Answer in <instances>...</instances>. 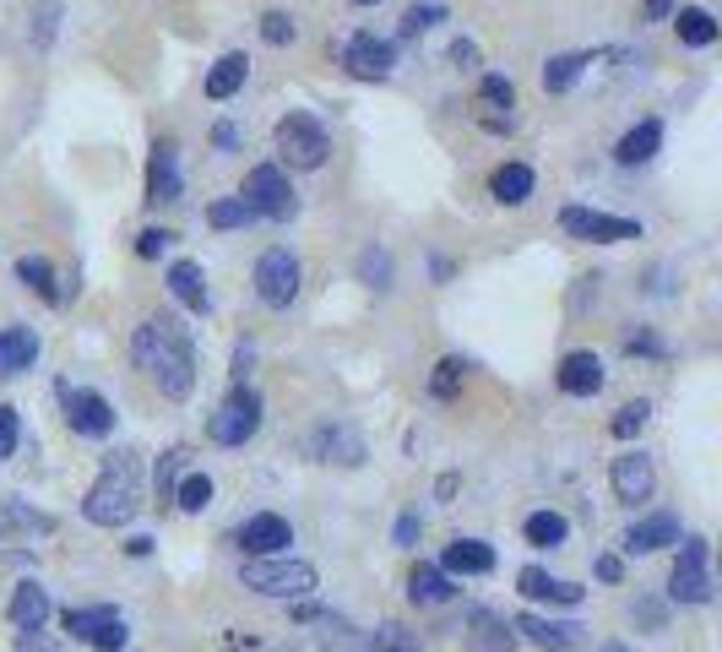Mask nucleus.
I'll return each instance as SVG.
<instances>
[{"instance_id": "51", "label": "nucleus", "mask_w": 722, "mask_h": 652, "mask_svg": "<svg viewBox=\"0 0 722 652\" xmlns=\"http://www.w3.org/2000/svg\"><path fill=\"white\" fill-rule=\"evenodd\" d=\"M597 577H603V582H619V577H625L619 555H603V560H597Z\"/></svg>"}, {"instance_id": "31", "label": "nucleus", "mask_w": 722, "mask_h": 652, "mask_svg": "<svg viewBox=\"0 0 722 652\" xmlns=\"http://www.w3.org/2000/svg\"><path fill=\"white\" fill-rule=\"evenodd\" d=\"M522 538H527L533 549H560V544L571 538V522H566L560 511H533V516L522 522Z\"/></svg>"}, {"instance_id": "30", "label": "nucleus", "mask_w": 722, "mask_h": 652, "mask_svg": "<svg viewBox=\"0 0 722 652\" xmlns=\"http://www.w3.org/2000/svg\"><path fill=\"white\" fill-rule=\"evenodd\" d=\"M408 598H414V604H451V598H456V582H451V571H440V566H414Z\"/></svg>"}, {"instance_id": "38", "label": "nucleus", "mask_w": 722, "mask_h": 652, "mask_svg": "<svg viewBox=\"0 0 722 652\" xmlns=\"http://www.w3.org/2000/svg\"><path fill=\"white\" fill-rule=\"evenodd\" d=\"M207 223L229 234V229H245V223H256V212L245 207V196H218V201L207 207Z\"/></svg>"}, {"instance_id": "32", "label": "nucleus", "mask_w": 722, "mask_h": 652, "mask_svg": "<svg viewBox=\"0 0 722 652\" xmlns=\"http://www.w3.org/2000/svg\"><path fill=\"white\" fill-rule=\"evenodd\" d=\"M516 648V626L494 620L489 609H473V652H511Z\"/></svg>"}, {"instance_id": "6", "label": "nucleus", "mask_w": 722, "mask_h": 652, "mask_svg": "<svg viewBox=\"0 0 722 652\" xmlns=\"http://www.w3.org/2000/svg\"><path fill=\"white\" fill-rule=\"evenodd\" d=\"M256 430H261V392L240 381V386L223 397V408L207 419V435H212L218 446H245Z\"/></svg>"}, {"instance_id": "13", "label": "nucleus", "mask_w": 722, "mask_h": 652, "mask_svg": "<svg viewBox=\"0 0 722 652\" xmlns=\"http://www.w3.org/2000/svg\"><path fill=\"white\" fill-rule=\"evenodd\" d=\"M516 631L544 652H581L586 648V626L577 620H549V615H516Z\"/></svg>"}, {"instance_id": "52", "label": "nucleus", "mask_w": 722, "mask_h": 652, "mask_svg": "<svg viewBox=\"0 0 722 652\" xmlns=\"http://www.w3.org/2000/svg\"><path fill=\"white\" fill-rule=\"evenodd\" d=\"M636 615H641V620H647L652 631H663V609H657L652 598H641V604H636Z\"/></svg>"}, {"instance_id": "24", "label": "nucleus", "mask_w": 722, "mask_h": 652, "mask_svg": "<svg viewBox=\"0 0 722 652\" xmlns=\"http://www.w3.org/2000/svg\"><path fill=\"white\" fill-rule=\"evenodd\" d=\"M657 148H663V120H641V126H630V131L619 137L614 159L625 163V168H641V163L657 159Z\"/></svg>"}, {"instance_id": "16", "label": "nucleus", "mask_w": 722, "mask_h": 652, "mask_svg": "<svg viewBox=\"0 0 722 652\" xmlns=\"http://www.w3.org/2000/svg\"><path fill=\"white\" fill-rule=\"evenodd\" d=\"M560 392L566 397H597L603 392V381H608V370H603V359L592 353V348H577V353H566L560 359Z\"/></svg>"}, {"instance_id": "41", "label": "nucleus", "mask_w": 722, "mask_h": 652, "mask_svg": "<svg viewBox=\"0 0 722 652\" xmlns=\"http://www.w3.org/2000/svg\"><path fill=\"white\" fill-rule=\"evenodd\" d=\"M434 22H445V5H440V0H419V5L403 16V38H419V33H430Z\"/></svg>"}, {"instance_id": "7", "label": "nucleus", "mask_w": 722, "mask_h": 652, "mask_svg": "<svg viewBox=\"0 0 722 652\" xmlns=\"http://www.w3.org/2000/svg\"><path fill=\"white\" fill-rule=\"evenodd\" d=\"M245 207L256 212V218H272V223H283L293 218V207H299V196H293L289 174L278 168V163H256L251 174H245Z\"/></svg>"}, {"instance_id": "15", "label": "nucleus", "mask_w": 722, "mask_h": 652, "mask_svg": "<svg viewBox=\"0 0 722 652\" xmlns=\"http://www.w3.org/2000/svg\"><path fill=\"white\" fill-rule=\"evenodd\" d=\"M289 544H293V527H289V516H278V511H256V516L240 522V549L245 555H283Z\"/></svg>"}, {"instance_id": "57", "label": "nucleus", "mask_w": 722, "mask_h": 652, "mask_svg": "<svg viewBox=\"0 0 722 652\" xmlns=\"http://www.w3.org/2000/svg\"><path fill=\"white\" fill-rule=\"evenodd\" d=\"M614 652H625V648H614Z\"/></svg>"}, {"instance_id": "25", "label": "nucleus", "mask_w": 722, "mask_h": 652, "mask_svg": "<svg viewBox=\"0 0 722 652\" xmlns=\"http://www.w3.org/2000/svg\"><path fill=\"white\" fill-rule=\"evenodd\" d=\"M533 185H538V174H533L527 163H500V168L489 174V196H494L500 207H522V201L533 196Z\"/></svg>"}, {"instance_id": "3", "label": "nucleus", "mask_w": 722, "mask_h": 652, "mask_svg": "<svg viewBox=\"0 0 722 652\" xmlns=\"http://www.w3.org/2000/svg\"><path fill=\"white\" fill-rule=\"evenodd\" d=\"M240 582L251 587V593H261V598H310L315 587H321V577H315V566L310 560H293L289 549L283 555H251L245 566H240Z\"/></svg>"}, {"instance_id": "54", "label": "nucleus", "mask_w": 722, "mask_h": 652, "mask_svg": "<svg viewBox=\"0 0 722 652\" xmlns=\"http://www.w3.org/2000/svg\"><path fill=\"white\" fill-rule=\"evenodd\" d=\"M674 16V0H647V22H668Z\"/></svg>"}, {"instance_id": "34", "label": "nucleus", "mask_w": 722, "mask_h": 652, "mask_svg": "<svg viewBox=\"0 0 722 652\" xmlns=\"http://www.w3.org/2000/svg\"><path fill=\"white\" fill-rule=\"evenodd\" d=\"M359 652H419V637L408 631V626H397V620H386V626H375V631H364V642Z\"/></svg>"}, {"instance_id": "27", "label": "nucleus", "mask_w": 722, "mask_h": 652, "mask_svg": "<svg viewBox=\"0 0 722 652\" xmlns=\"http://www.w3.org/2000/svg\"><path fill=\"white\" fill-rule=\"evenodd\" d=\"M5 615H11V626H16V631H38V626L49 620V593H44L38 582H22V587L11 593Z\"/></svg>"}, {"instance_id": "26", "label": "nucleus", "mask_w": 722, "mask_h": 652, "mask_svg": "<svg viewBox=\"0 0 722 652\" xmlns=\"http://www.w3.org/2000/svg\"><path fill=\"white\" fill-rule=\"evenodd\" d=\"M168 294H174L185 311H207L212 300H207V272H201V261H174V267H168Z\"/></svg>"}, {"instance_id": "49", "label": "nucleus", "mask_w": 722, "mask_h": 652, "mask_svg": "<svg viewBox=\"0 0 722 652\" xmlns=\"http://www.w3.org/2000/svg\"><path fill=\"white\" fill-rule=\"evenodd\" d=\"M212 148H218V153H234V148H240V131H234V126L223 120V126L212 131Z\"/></svg>"}, {"instance_id": "29", "label": "nucleus", "mask_w": 722, "mask_h": 652, "mask_svg": "<svg viewBox=\"0 0 722 652\" xmlns=\"http://www.w3.org/2000/svg\"><path fill=\"white\" fill-rule=\"evenodd\" d=\"M674 27H679V44H690V49H712L718 44V16L707 11V5H679L674 11Z\"/></svg>"}, {"instance_id": "28", "label": "nucleus", "mask_w": 722, "mask_h": 652, "mask_svg": "<svg viewBox=\"0 0 722 652\" xmlns=\"http://www.w3.org/2000/svg\"><path fill=\"white\" fill-rule=\"evenodd\" d=\"M245 77H251V60H245L240 49H234V55H223V60L207 71V98H212V104H229V98L245 88Z\"/></svg>"}, {"instance_id": "12", "label": "nucleus", "mask_w": 722, "mask_h": 652, "mask_svg": "<svg viewBox=\"0 0 722 652\" xmlns=\"http://www.w3.org/2000/svg\"><path fill=\"white\" fill-rule=\"evenodd\" d=\"M310 457L315 463H337V468H359L370 452H364V435L359 430H348V424H321V430H310Z\"/></svg>"}, {"instance_id": "14", "label": "nucleus", "mask_w": 722, "mask_h": 652, "mask_svg": "<svg viewBox=\"0 0 722 652\" xmlns=\"http://www.w3.org/2000/svg\"><path fill=\"white\" fill-rule=\"evenodd\" d=\"M608 485H614V500L636 505V500H652V489H657V468H652L647 452H625V457H614Z\"/></svg>"}, {"instance_id": "45", "label": "nucleus", "mask_w": 722, "mask_h": 652, "mask_svg": "<svg viewBox=\"0 0 722 652\" xmlns=\"http://www.w3.org/2000/svg\"><path fill=\"white\" fill-rule=\"evenodd\" d=\"M126 642H131V631H126V620L115 615V620H104V626L93 631V642H88V648H98V652H120Z\"/></svg>"}, {"instance_id": "56", "label": "nucleus", "mask_w": 722, "mask_h": 652, "mask_svg": "<svg viewBox=\"0 0 722 652\" xmlns=\"http://www.w3.org/2000/svg\"><path fill=\"white\" fill-rule=\"evenodd\" d=\"M359 5H381V0H359Z\"/></svg>"}, {"instance_id": "42", "label": "nucleus", "mask_w": 722, "mask_h": 652, "mask_svg": "<svg viewBox=\"0 0 722 652\" xmlns=\"http://www.w3.org/2000/svg\"><path fill=\"white\" fill-rule=\"evenodd\" d=\"M179 468H185V452H179V446L158 457V479H152V489H158V500H174V485H179Z\"/></svg>"}, {"instance_id": "53", "label": "nucleus", "mask_w": 722, "mask_h": 652, "mask_svg": "<svg viewBox=\"0 0 722 652\" xmlns=\"http://www.w3.org/2000/svg\"><path fill=\"white\" fill-rule=\"evenodd\" d=\"M419 538V516H397V544H414Z\"/></svg>"}, {"instance_id": "11", "label": "nucleus", "mask_w": 722, "mask_h": 652, "mask_svg": "<svg viewBox=\"0 0 722 652\" xmlns=\"http://www.w3.org/2000/svg\"><path fill=\"white\" fill-rule=\"evenodd\" d=\"M60 403H66V424H71L77 435H88V441L115 435V408H109V397H98V392H88V386H60Z\"/></svg>"}, {"instance_id": "19", "label": "nucleus", "mask_w": 722, "mask_h": 652, "mask_svg": "<svg viewBox=\"0 0 722 652\" xmlns=\"http://www.w3.org/2000/svg\"><path fill=\"white\" fill-rule=\"evenodd\" d=\"M679 544V516L674 511H657V516H641L625 527V549L630 555H652V549H668Z\"/></svg>"}, {"instance_id": "46", "label": "nucleus", "mask_w": 722, "mask_h": 652, "mask_svg": "<svg viewBox=\"0 0 722 652\" xmlns=\"http://www.w3.org/2000/svg\"><path fill=\"white\" fill-rule=\"evenodd\" d=\"M16 441H22V419H16V408L0 403V463L16 452Z\"/></svg>"}, {"instance_id": "2", "label": "nucleus", "mask_w": 722, "mask_h": 652, "mask_svg": "<svg viewBox=\"0 0 722 652\" xmlns=\"http://www.w3.org/2000/svg\"><path fill=\"white\" fill-rule=\"evenodd\" d=\"M142 511V468L131 452H115L98 474V485L82 494V516L93 527H126Z\"/></svg>"}, {"instance_id": "50", "label": "nucleus", "mask_w": 722, "mask_h": 652, "mask_svg": "<svg viewBox=\"0 0 722 652\" xmlns=\"http://www.w3.org/2000/svg\"><path fill=\"white\" fill-rule=\"evenodd\" d=\"M16 652H55V648L44 642V626H38V631H22V642H16Z\"/></svg>"}, {"instance_id": "40", "label": "nucleus", "mask_w": 722, "mask_h": 652, "mask_svg": "<svg viewBox=\"0 0 722 652\" xmlns=\"http://www.w3.org/2000/svg\"><path fill=\"white\" fill-rule=\"evenodd\" d=\"M647 419H652V403H625V408L608 419V430H614V441H630V435L647 430Z\"/></svg>"}, {"instance_id": "39", "label": "nucleus", "mask_w": 722, "mask_h": 652, "mask_svg": "<svg viewBox=\"0 0 722 652\" xmlns=\"http://www.w3.org/2000/svg\"><path fill=\"white\" fill-rule=\"evenodd\" d=\"M462 375H467V359H456V353H451V359H440V364H434V375H430V397H440V403H445V397H456Z\"/></svg>"}, {"instance_id": "48", "label": "nucleus", "mask_w": 722, "mask_h": 652, "mask_svg": "<svg viewBox=\"0 0 722 652\" xmlns=\"http://www.w3.org/2000/svg\"><path fill=\"white\" fill-rule=\"evenodd\" d=\"M625 348H630V353H652V359H657V353H663V337H652V331H625Z\"/></svg>"}, {"instance_id": "36", "label": "nucleus", "mask_w": 722, "mask_h": 652, "mask_svg": "<svg viewBox=\"0 0 722 652\" xmlns=\"http://www.w3.org/2000/svg\"><path fill=\"white\" fill-rule=\"evenodd\" d=\"M104 620H115L109 604H88V609H66V615H60V626L71 631V642H93V631H98Z\"/></svg>"}, {"instance_id": "9", "label": "nucleus", "mask_w": 722, "mask_h": 652, "mask_svg": "<svg viewBox=\"0 0 722 652\" xmlns=\"http://www.w3.org/2000/svg\"><path fill=\"white\" fill-rule=\"evenodd\" d=\"M560 229L571 240H586V245H625V240H641V223L636 218H614V212H597V207H566L560 212Z\"/></svg>"}, {"instance_id": "5", "label": "nucleus", "mask_w": 722, "mask_h": 652, "mask_svg": "<svg viewBox=\"0 0 722 652\" xmlns=\"http://www.w3.org/2000/svg\"><path fill=\"white\" fill-rule=\"evenodd\" d=\"M712 544L701 533H690L679 544V560H674V577H668V598L674 604H712Z\"/></svg>"}, {"instance_id": "1", "label": "nucleus", "mask_w": 722, "mask_h": 652, "mask_svg": "<svg viewBox=\"0 0 722 652\" xmlns=\"http://www.w3.org/2000/svg\"><path fill=\"white\" fill-rule=\"evenodd\" d=\"M131 359L168 403H185L196 392V342H190V326L179 316H168V311L147 316L131 331Z\"/></svg>"}, {"instance_id": "37", "label": "nucleus", "mask_w": 722, "mask_h": 652, "mask_svg": "<svg viewBox=\"0 0 722 652\" xmlns=\"http://www.w3.org/2000/svg\"><path fill=\"white\" fill-rule=\"evenodd\" d=\"M174 505H179L185 516H201V511L212 505V479H207V474H185V479L174 485Z\"/></svg>"}, {"instance_id": "47", "label": "nucleus", "mask_w": 722, "mask_h": 652, "mask_svg": "<svg viewBox=\"0 0 722 652\" xmlns=\"http://www.w3.org/2000/svg\"><path fill=\"white\" fill-rule=\"evenodd\" d=\"M168 245H174L168 229H142V234H137V256H163Z\"/></svg>"}, {"instance_id": "17", "label": "nucleus", "mask_w": 722, "mask_h": 652, "mask_svg": "<svg viewBox=\"0 0 722 652\" xmlns=\"http://www.w3.org/2000/svg\"><path fill=\"white\" fill-rule=\"evenodd\" d=\"M179 190H185V179H179V148L163 137L158 148H152V163H147V201H179Z\"/></svg>"}, {"instance_id": "21", "label": "nucleus", "mask_w": 722, "mask_h": 652, "mask_svg": "<svg viewBox=\"0 0 722 652\" xmlns=\"http://www.w3.org/2000/svg\"><path fill=\"white\" fill-rule=\"evenodd\" d=\"M38 359V331L33 326H0V381L33 370Z\"/></svg>"}, {"instance_id": "4", "label": "nucleus", "mask_w": 722, "mask_h": 652, "mask_svg": "<svg viewBox=\"0 0 722 652\" xmlns=\"http://www.w3.org/2000/svg\"><path fill=\"white\" fill-rule=\"evenodd\" d=\"M278 153H283L289 168H321V163L331 159V131L321 126V115L289 109L278 120Z\"/></svg>"}, {"instance_id": "55", "label": "nucleus", "mask_w": 722, "mask_h": 652, "mask_svg": "<svg viewBox=\"0 0 722 652\" xmlns=\"http://www.w3.org/2000/svg\"><path fill=\"white\" fill-rule=\"evenodd\" d=\"M451 60H456V66H473V60H478V49H473L467 38H456V49H451Z\"/></svg>"}, {"instance_id": "43", "label": "nucleus", "mask_w": 722, "mask_h": 652, "mask_svg": "<svg viewBox=\"0 0 722 652\" xmlns=\"http://www.w3.org/2000/svg\"><path fill=\"white\" fill-rule=\"evenodd\" d=\"M359 278H364L370 289H392V256H386V251H364V256H359Z\"/></svg>"}, {"instance_id": "18", "label": "nucleus", "mask_w": 722, "mask_h": 652, "mask_svg": "<svg viewBox=\"0 0 722 652\" xmlns=\"http://www.w3.org/2000/svg\"><path fill=\"white\" fill-rule=\"evenodd\" d=\"M516 587H522V598H533V604H566V609H577L581 598H586V587L549 577L544 566H527V571L516 577Z\"/></svg>"}, {"instance_id": "33", "label": "nucleus", "mask_w": 722, "mask_h": 652, "mask_svg": "<svg viewBox=\"0 0 722 652\" xmlns=\"http://www.w3.org/2000/svg\"><path fill=\"white\" fill-rule=\"evenodd\" d=\"M16 278H22V283H27V289H33V294H38L44 305H60V289H55V267H49L44 256H22V261H16Z\"/></svg>"}, {"instance_id": "10", "label": "nucleus", "mask_w": 722, "mask_h": 652, "mask_svg": "<svg viewBox=\"0 0 722 652\" xmlns=\"http://www.w3.org/2000/svg\"><path fill=\"white\" fill-rule=\"evenodd\" d=\"M342 66L353 82H386L397 71V44L381 38V33H353L348 49H342Z\"/></svg>"}, {"instance_id": "22", "label": "nucleus", "mask_w": 722, "mask_h": 652, "mask_svg": "<svg viewBox=\"0 0 722 652\" xmlns=\"http://www.w3.org/2000/svg\"><path fill=\"white\" fill-rule=\"evenodd\" d=\"M55 533V516L22 505V500H0V544H16V538H44Z\"/></svg>"}, {"instance_id": "8", "label": "nucleus", "mask_w": 722, "mask_h": 652, "mask_svg": "<svg viewBox=\"0 0 722 652\" xmlns=\"http://www.w3.org/2000/svg\"><path fill=\"white\" fill-rule=\"evenodd\" d=\"M256 294H261L267 311H289L293 300H299V256H293L289 245L261 251V261H256Z\"/></svg>"}, {"instance_id": "23", "label": "nucleus", "mask_w": 722, "mask_h": 652, "mask_svg": "<svg viewBox=\"0 0 722 652\" xmlns=\"http://www.w3.org/2000/svg\"><path fill=\"white\" fill-rule=\"evenodd\" d=\"M478 104H484V126H489V131H511V104H516L511 77L489 71V77L478 82Z\"/></svg>"}, {"instance_id": "20", "label": "nucleus", "mask_w": 722, "mask_h": 652, "mask_svg": "<svg viewBox=\"0 0 722 652\" xmlns=\"http://www.w3.org/2000/svg\"><path fill=\"white\" fill-rule=\"evenodd\" d=\"M440 571H451V577H489L494 571V549L484 538H451L445 555H440Z\"/></svg>"}, {"instance_id": "44", "label": "nucleus", "mask_w": 722, "mask_h": 652, "mask_svg": "<svg viewBox=\"0 0 722 652\" xmlns=\"http://www.w3.org/2000/svg\"><path fill=\"white\" fill-rule=\"evenodd\" d=\"M261 38H267V44H293V38H299V22H293L289 11H267V16H261Z\"/></svg>"}, {"instance_id": "35", "label": "nucleus", "mask_w": 722, "mask_h": 652, "mask_svg": "<svg viewBox=\"0 0 722 652\" xmlns=\"http://www.w3.org/2000/svg\"><path fill=\"white\" fill-rule=\"evenodd\" d=\"M586 66H592L586 55H549V66H544V88H549V93H571Z\"/></svg>"}]
</instances>
